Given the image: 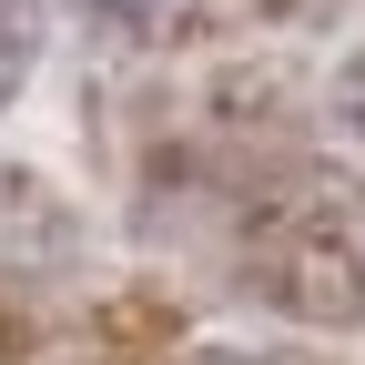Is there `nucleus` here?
<instances>
[{
    "label": "nucleus",
    "instance_id": "nucleus-1",
    "mask_svg": "<svg viewBox=\"0 0 365 365\" xmlns=\"http://www.w3.org/2000/svg\"><path fill=\"white\" fill-rule=\"evenodd\" d=\"M102 11H112L122 31H173L182 11H193V0H102Z\"/></svg>",
    "mask_w": 365,
    "mask_h": 365
}]
</instances>
